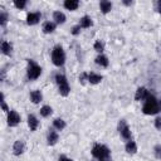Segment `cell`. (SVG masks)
Masks as SVG:
<instances>
[{"mask_svg":"<svg viewBox=\"0 0 161 161\" xmlns=\"http://www.w3.org/2000/svg\"><path fill=\"white\" fill-rule=\"evenodd\" d=\"M160 108H161V106H160L158 101L152 94H148L146 98V103L143 104L142 112L145 114H156L160 112Z\"/></svg>","mask_w":161,"mask_h":161,"instance_id":"6da1fadb","label":"cell"},{"mask_svg":"<svg viewBox=\"0 0 161 161\" xmlns=\"http://www.w3.org/2000/svg\"><path fill=\"white\" fill-rule=\"evenodd\" d=\"M92 155L93 157L98 158L99 161H111V156H109V148L104 145L101 143H96L92 148Z\"/></svg>","mask_w":161,"mask_h":161,"instance_id":"7a4b0ae2","label":"cell"},{"mask_svg":"<svg viewBox=\"0 0 161 161\" xmlns=\"http://www.w3.org/2000/svg\"><path fill=\"white\" fill-rule=\"evenodd\" d=\"M52 62L57 67H62L65 62V54L60 45H55L52 50Z\"/></svg>","mask_w":161,"mask_h":161,"instance_id":"3957f363","label":"cell"},{"mask_svg":"<svg viewBox=\"0 0 161 161\" xmlns=\"http://www.w3.org/2000/svg\"><path fill=\"white\" fill-rule=\"evenodd\" d=\"M55 82H57V84H58V87H59V93H60V96L67 97V96L69 94V92H70V87H69V84H68V80H67L65 75L58 73V74L55 75Z\"/></svg>","mask_w":161,"mask_h":161,"instance_id":"277c9868","label":"cell"},{"mask_svg":"<svg viewBox=\"0 0 161 161\" xmlns=\"http://www.w3.org/2000/svg\"><path fill=\"white\" fill-rule=\"evenodd\" d=\"M42 74V68L31 59H28V78L34 80Z\"/></svg>","mask_w":161,"mask_h":161,"instance_id":"5b68a950","label":"cell"},{"mask_svg":"<svg viewBox=\"0 0 161 161\" xmlns=\"http://www.w3.org/2000/svg\"><path fill=\"white\" fill-rule=\"evenodd\" d=\"M118 131H119V135L125 140H131V131H130V127L127 126V123H126L125 119H121L119 121V123H118Z\"/></svg>","mask_w":161,"mask_h":161,"instance_id":"8992f818","label":"cell"},{"mask_svg":"<svg viewBox=\"0 0 161 161\" xmlns=\"http://www.w3.org/2000/svg\"><path fill=\"white\" fill-rule=\"evenodd\" d=\"M19 122H20V116H19V113H18L16 111H10V112L8 113V125H9L10 127H14V126H16Z\"/></svg>","mask_w":161,"mask_h":161,"instance_id":"52a82bcc","label":"cell"},{"mask_svg":"<svg viewBox=\"0 0 161 161\" xmlns=\"http://www.w3.org/2000/svg\"><path fill=\"white\" fill-rule=\"evenodd\" d=\"M13 151H14V155L15 156H20L25 151V143H24V141H21V140L15 141L14 142V146H13Z\"/></svg>","mask_w":161,"mask_h":161,"instance_id":"ba28073f","label":"cell"},{"mask_svg":"<svg viewBox=\"0 0 161 161\" xmlns=\"http://www.w3.org/2000/svg\"><path fill=\"white\" fill-rule=\"evenodd\" d=\"M40 16H42L40 13H29V14L26 15V23H28L29 25H35V24L39 23Z\"/></svg>","mask_w":161,"mask_h":161,"instance_id":"9c48e42d","label":"cell"},{"mask_svg":"<svg viewBox=\"0 0 161 161\" xmlns=\"http://www.w3.org/2000/svg\"><path fill=\"white\" fill-rule=\"evenodd\" d=\"M148 94H150V93H148V91H147L145 87H140V88L136 91L135 99H136V101H142V99H146Z\"/></svg>","mask_w":161,"mask_h":161,"instance_id":"30bf717a","label":"cell"},{"mask_svg":"<svg viewBox=\"0 0 161 161\" xmlns=\"http://www.w3.org/2000/svg\"><path fill=\"white\" fill-rule=\"evenodd\" d=\"M47 140H48V145H50V146H54V145L58 142V140H59V136H58V133H57L55 131L50 130V131H49V133H48V137H47Z\"/></svg>","mask_w":161,"mask_h":161,"instance_id":"8fae6325","label":"cell"},{"mask_svg":"<svg viewBox=\"0 0 161 161\" xmlns=\"http://www.w3.org/2000/svg\"><path fill=\"white\" fill-rule=\"evenodd\" d=\"M28 125H29L30 131H35L38 125H39V121H38V118L34 114H29L28 116Z\"/></svg>","mask_w":161,"mask_h":161,"instance_id":"7c38bea8","label":"cell"},{"mask_svg":"<svg viewBox=\"0 0 161 161\" xmlns=\"http://www.w3.org/2000/svg\"><path fill=\"white\" fill-rule=\"evenodd\" d=\"M79 6V1L78 0H65L64 1V8L67 10H77Z\"/></svg>","mask_w":161,"mask_h":161,"instance_id":"4fadbf2b","label":"cell"},{"mask_svg":"<svg viewBox=\"0 0 161 161\" xmlns=\"http://www.w3.org/2000/svg\"><path fill=\"white\" fill-rule=\"evenodd\" d=\"M99 8H101V11L103 14H107L112 10V3L111 1H107V0H103L99 3Z\"/></svg>","mask_w":161,"mask_h":161,"instance_id":"5bb4252c","label":"cell"},{"mask_svg":"<svg viewBox=\"0 0 161 161\" xmlns=\"http://www.w3.org/2000/svg\"><path fill=\"white\" fill-rule=\"evenodd\" d=\"M125 148H126V152L127 153H131V155H133V153L137 152V145H136L135 141H128L126 143V147Z\"/></svg>","mask_w":161,"mask_h":161,"instance_id":"9a60e30c","label":"cell"},{"mask_svg":"<svg viewBox=\"0 0 161 161\" xmlns=\"http://www.w3.org/2000/svg\"><path fill=\"white\" fill-rule=\"evenodd\" d=\"M53 19L55 20L57 24H63L65 21V15L62 11H54L53 13Z\"/></svg>","mask_w":161,"mask_h":161,"instance_id":"2e32d148","label":"cell"},{"mask_svg":"<svg viewBox=\"0 0 161 161\" xmlns=\"http://www.w3.org/2000/svg\"><path fill=\"white\" fill-rule=\"evenodd\" d=\"M92 24H93L92 19H91L89 16H87V15H84V16L80 18V20H79V26H80V28H89V26H92Z\"/></svg>","mask_w":161,"mask_h":161,"instance_id":"e0dca14e","label":"cell"},{"mask_svg":"<svg viewBox=\"0 0 161 161\" xmlns=\"http://www.w3.org/2000/svg\"><path fill=\"white\" fill-rule=\"evenodd\" d=\"M55 30V24L54 23H52V21H45L44 24H43V31L45 33V34H50V33H53Z\"/></svg>","mask_w":161,"mask_h":161,"instance_id":"ac0fdd59","label":"cell"},{"mask_svg":"<svg viewBox=\"0 0 161 161\" xmlns=\"http://www.w3.org/2000/svg\"><path fill=\"white\" fill-rule=\"evenodd\" d=\"M30 99H31L33 103H39L43 99L42 92L40 91H33V92H30Z\"/></svg>","mask_w":161,"mask_h":161,"instance_id":"d6986e66","label":"cell"},{"mask_svg":"<svg viewBox=\"0 0 161 161\" xmlns=\"http://www.w3.org/2000/svg\"><path fill=\"white\" fill-rule=\"evenodd\" d=\"M11 50H13V45L10 44V43H8V42H3L1 43V52L5 54V55H10L11 54Z\"/></svg>","mask_w":161,"mask_h":161,"instance_id":"ffe728a7","label":"cell"},{"mask_svg":"<svg viewBox=\"0 0 161 161\" xmlns=\"http://www.w3.org/2000/svg\"><path fill=\"white\" fill-rule=\"evenodd\" d=\"M88 80H89L91 84H97V83H99L102 80V75L96 74V73H89L88 74Z\"/></svg>","mask_w":161,"mask_h":161,"instance_id":"44dd1931","label":"cell"},{"mask_svg":"<svg viewBox=\"0 0 161 161\" xmlns=\"http://www.w3.org/2000/svg\"><path fill=\"white\" fill-rule=\"evenodd\" d=\"M96 63L101 67H108V58L106 55H102L99 54L97 58H96Z\"/></svg>","mask_w":161,"mask_h":161,"instance_id":"7402d4cb","label":"cell"},{"mask_svg":"<svg viewBox=\"0 0 161 161\" xmlns=\"http://www.w3.org/2000/svg\"><path fill=\"white\" fill-rule=\"evenodd\" d=\"M53 126H54L57 130L62 131L63 128H65V122H64L62 118H55V119L53 121Z\"/></svg>","mask_w":161,"mask_h":161,"instance_id":"603a6c76","label":"cell"},{"mask_svg":"<svg viewBox=\"0 0 161 161\" xmlns=\"http://www.w3.org/2000/svg\"><path fill=\"white\" fill-rule=\"evenodd\" d=\"M52 113H53V109H52L50 106H43V107L40 108V114H42L43 117H49Z\"/></svg>","mask_w":161,"mask_h":161,"instance_id":"cb8c5ba5","label":"cell"},{"mask_svg":"<svg viewBox=\"0 0 161 161\" xmlns=\"http://www.w3.org/2000/svg\"><path fill=\"white\" fill-rule=\"evenodd\" d=\"M103 49H104L103 43H102L101 40H97V42L94 43V50H96V52H98V53H102V52H103Z\"/></svg>","mask_w":161,"mask_h":161,"instance_id":"d4e9b609","label":"cell"},{"mask_svg":"<svg viewBox=\"0 0 161 161\" xmlns=\"http://www.w3.org/2000/svg\"><path fill=\"white\" fill-rule=\"evenodd\" d=\"M14 5H15V8H18V9H24V8L26 6V1H25V0H15V1H14Z\"/></svg>","mask_w":161,"mask_h":161,"instance_id":"484cf974","label":"cell"},{"mask_svg":"<svg viewBox=\"0 0 161 161\" xmlns=\"http://www.w3.org/2000/svg\"><path fill=\"white\" fill-rule=\"evenodd\" d=\"M153 153H155V157L161 160V145H156L153 147Z\"/></svg>","mask_w":161,"mask_h":161,"instance_id":"4316f807","label":"cell"},{"mask_svg":"<svg viewBox=\"0 0 161 161\" xmlns=\"http://www.w3.org/2000/svg\"><path fill=\"white\" fill-rule=\"evenodd\" d=\"M6 21H8V15H6V13L1 11V13H0V24L4 26V25L6 24Z\"/></svg>","mask_w":161,"mask_h":161,"instance_id":"83f0119b","label":"cell"},{"mask_svg":"<svg viewBox=\"0 0 161 161\" xmlns=\"http://www.w3.org/2000/svg\"><path fill=\"white\" fill-rule=\"evenodd\" d=\"M70 33H72L73 35H78V34L80 33V26H79V25L73 26V28H72V30H70Z\"/></svg>","mask_w":161,"mask_h":161,"instance_id":"f1b7e54d","label":"cell"},{"mask_svg":"<svg viewBox=\"0 0 161 161\" xmlns=\"http://www.w3.org/2000/svg\"><path fill=\"white\" fill-rule=\"evenodd\" d=\"M155 127H156V130L161 131V117H157L155 119Z\"/></svg>","mask_w":161,"mask_h":161,"instance_id":"f546056e","label":"cell"},{"mask_svg":"<svg viewBox=\"0 0 161 161\" xmlns=\"http://www.w3.org/2000/svg\"><path fill=\"white\" fill-rule=\"evenodd\" d=\"M86 79H88V74H87V73H82V74L79 75V82H80L82 84H84Z\"/></svg>","mask_w":161,"mask_h":161,"instance_id":"4dcf8cb0","label":"cell"},{"mask_svg":"<svg viewBox=\"0 0 161 161\" xmlns=\"http://www.w3.org/2000/svg\"><path fill=\"white\" fill-rule=\"evenodd\" d=\"M1 108H3V111H4V112H8V113H9V108H8L6 103H5V101H4V102H1Z\"/></svg>","mask_w":161,"mask_h":161,"instance_id":"1f68e13d","label":"cell"},{"mask_svg":"<svg viewBox=\"0 0 161 161\" xmlns=\"http://www.w3.org/2000/svg\"><path fill=\"white\" fill-rule=\"evenodd\" d=\"M58 161H73V160H70V158H68V157H65L64 155H62L59 158H58Z\"/></svg>","mask_w":161,"mask_h":161,"instance_id":"d6a6232c","label":"cell"},{"mask_svg":"<svg viewBox=\"0 0 161 161\" xmlns=\"http://www.w3.org/2000/svg\"><path fill=\"white\" fill-rule=\"evenodd\" d=\"M156 9H157V11L161 14V0L157 1V4H156Z\"/></svg>","mask_w":161,"mask_h":161,"instance_id":"836d02e7","label":"cell"},{"mask_svg":"<svg viewBox=\"0 0 161 161\" xmlns=\"http://www.w3.org/2000/svg\"><path fill=\"white\" fill-rule=\"evenodd\" d=\"M125 5H132V1H123Z\"/></svg>","mask_w":161,"mask_h":161,"instance_id":"e575fe53","label":"cell"},{"mask_svg":"<svg viewBox=\"0 0 161 161\" xmlns=\"http://www.w3.org/2000/svg\"><path fill=\"white\" fill-rule=\"evenodd\" d=\"M158 103H160V106H161V99H160V102H158Z\"/></svg>","mask_w":161,"mask_h":161,"instance_id":"d590c367","label":"cell"}]
</instances>
